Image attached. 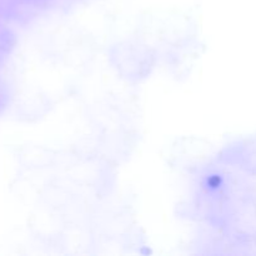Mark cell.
<instances>
[{"instance_id": "cell-1", "label": "cell", "mask_w": 256, "mask_h": 256, "mask_svg": "<svg viewBox=\"0 0 256 256\" xmlns=\"http://www.w3.org/2000/svg\"><path fill=\"white\" fill-rule=\"evenodd\" d=\"M209 184L212 185V188L219 186V184H220V178H219V176H212V178H210Z\"/></svg>"}]
</instances>
